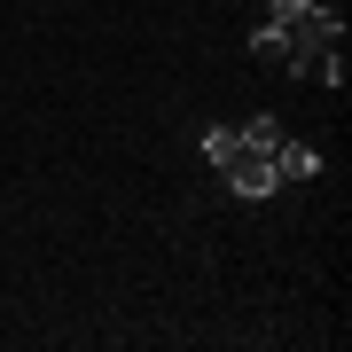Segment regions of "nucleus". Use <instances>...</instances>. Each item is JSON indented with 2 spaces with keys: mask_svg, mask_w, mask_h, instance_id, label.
Wrapping results in <instances>:
<instances>
[{
  "mask_svg": "<svg viewBox=\"0 0 352 352\" xmlns=\"http://www.w3.org/2000/svg\"><path fill=\"white\" fill-rule=\"evenodd\" d=\"M235 141H243V157H274L289 133L274 126V118H251V126H235Z\"/></svg>",
  "mask_w": 352,
  "mask_h": 352,
  "instance_id": "3",
  "label": "nucleus"
},
{
  "mask_svg": "<svg viewBox=\"0 0 352 352\" xmlns=\"http://www.w3.org/2000/svg\"><path fill=\"white\" fill-rule=\"evenodd\" d=\"M274 173H282V188H298V180L321 173V149H314V141H282V149H274Z\"/></svg>",
  "mask_w": 352,
  "mask_h": 352,
  "instance_id": "2",
  "label": "nucleus"
},
{
  "mask_svg": "<svg viewBox=\"0 0 352 352\" xmlns=\"http://www.w3.org/2000/svg\"><path fill=\"white\" fill-rule=\"evenodd\" d=\"M266 8H274V24H289V16L305 8V0H266Z\"/></svg>",
  "mask_w": 352,
  "mask_h": 352,
  "instance_id": "6",
  "label": "nucleus"
},
{
  "mask_svg": "<svg viewBox=\"0 0 352 352\" xmlns=\"http://www.w3.org/2000/svg\"><path fill=\"white\" fill-rule=\"evenodd\" d=\"M251 55H258V63H282V24H258L251 32Z\"/></svg>",
  "mask_w": 352,
  "mask_h": 352,
  "instance_id": "5",
  "label": "nucleus"
},
{
  "mask_svg": "<svg viewBox=\"0 0 352 352\" xmlns=\"http://www.w3.org/2000/svg\"><path fill=\"white\" fill-rule=\"evenodd\" d=\"M196 149L212 157V164H227V157L243 149V141H235V126H204V133H196Z\"/></svg>",
  "mask_w": 352,
  "mask_h": 352,
  "instance_id": "4",
  "label": "nucleus"
},
{
  "mask_svg": "<svg viewBox=\"0 0 352 352\" xmlns=\"http://www.w3.org/2000/svg\"><path fill=\"white\" fill-rule=\"evenodd\" d=\"M219 173H227V188H235L243 204H258V196H282V173H274V157H243V149H235V157L219 164Z\"/></svg>",
  "mask_w": 352,
  "mask_h": 352,
  "instance_id": "1",
  "label": "nucleus"
}]
</instances>
